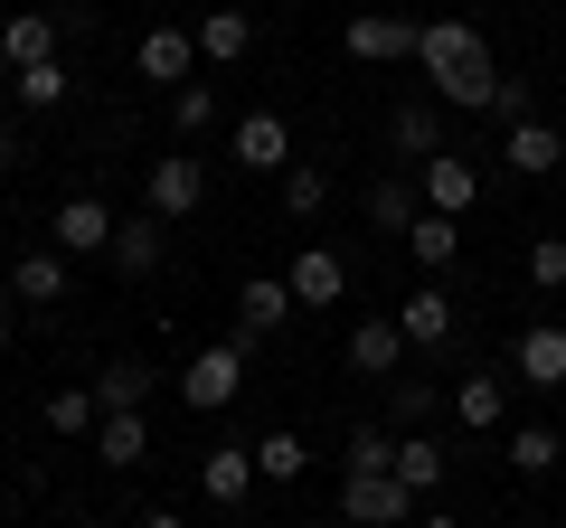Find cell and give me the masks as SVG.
<instances>
[{"instance_id": "obj_43", "label": "cell", "mask_w": 566, "mask_h": 528, "mask_svg": "<svg viewBox=\"0 0 566 528\" xmlns=\"http://www.w3.org/2000/svg\"><path fill=\"white\" fill-rule=\"evenodd\" d=\"M199 10H218V0H199Z\"/></svg>"}, {"instance_id": "obj_17", "label": "cell", "mask_w": 566, "mask_h": 528, "mask_svg": "<svg viewBox=\"0 0 566 528\" xmlns=\"http://www.w3.org/2000/svg\"><path fill=\"white\" fill-rule=\"evenodd\" d=\"M510 378H520V387H566V330H557V321L520 330V349H510Z\"/></svg>"}, {"instance_id": "obj_12", "label": "cell", "mask_w": 566, "mask_h": 528, "mask_svg": "<svg viewBox=\"0 0 566 528\" xmlns=\"http://www.w3.org/2000/svg\"><path fill=\"white\" fill-rule=\"evenodd\" d=\"M283 284H293V303H303V311H331L349 293V264L331 255V245H303V255L283 264Z\"/></svg>"}, {"instance_id": "obj_1", "label": "cell", "mask_w": 566, "mask_h": 528, "mask_svg": "<svg viewBox=\"0 0 566 528\" xmlns=\"http://www.w3.org/2000/svg\"><path fill=\"white\" fill-rule=\"evenodd\" d=\"M416 66H424V85H434V104L491 114V85H501V66H491V47H482V29H472V20H424Z\"/></svg>"}, {"instance_id": "obj_10", "label": "cell", "mask_w": 566, "mask_h": 528, "mask_svg": "<svg viewBox=\"0 0 566 528\" xmlns=\"http://www.w3.org/2000/svg\"><path fill=\"white\" fill-rule=\"evenodd\" d=\"M349 368H359V378H406V330H397V311H368L359 330H349Z\"/></svg>"}, {"instance_id": "obj_34", "label": "cell", "mask_w": 566, "mask_h": 528, "mask_svg": "<svg viewBox=\"0 0 566 528\" xmlns=\"http://www.w3.org/2000/svg\"><path fill=\"white\" fill-rule=\"evenodd\" d=\"M274 189H283V208H293V218H312V208L331 199V170H322V161H293Z\"/></svg>"}, {"instance_id": "obj_18", "label": "cell", "mask_w": 566, "mask_h": 528, "mask_svg": "<svg viewBox=\"0 0 566 528\" xmlns=\"http://www.w3.org/2000/svg\"><path fill=\"white\" fill-rule=\"evenodd\" d=\"M48 57H57V20L48 10H10L0 20V66L20 76V66H48Z\"/></svg>"}, {"instance_id": "obj_38", "label": "cell", "mask_w": 566, "mask_h": 528, "mask_svg": "<svg viewBox=\"0 0 566 528\" xmlns=\"http://www.w3.org/2000/svg\"><path fill=\"white\" fill-rule=\"evenodd\" d=\"M133 528H189V519H180V509H142Z\"/></svg>"}, {"instance_id": "obj_42", "label": "cell", "mask_w": 566, "mask_h": 528, "mask_svg": "<svg viewBox=\"0 0 566 528\" xmlns=\"http://www.w3.org/2000/svg\"><path fill=\"white\" fill-rule=\"evenodd\" d=\"M76 528H104V519H76Z\"/></svg>"}, {"instance_id": "obj_13", "label": "cell", "mask_w": 566, "mask_h": 528, "mask_svg": "<svg viewBox=\"0 0 566 528\" xmlns=\"http://www.w3.org/2000/svg\"><path fill=\"white\" fill-rule=\"evenodd\" d=\"M161 255H170V218H151V208H142V218H123L114 226V274H161Z\"/></svg>"}, {"instance_id": "obj_29", "label": "cell", "mask_w": 566, "mask_h": 528, "mask_svg": "<svg viewBox=\"0 0 566 528\" xmlns=\"http://www.w3.org/2000/svg\"><path fill=\"white\" fill-rule=\"evenodd\" d=\"M368 472H397V434L387 425H359L340 444V482H368Z\"/></svg>"}, {"instance_id": "obj_24", "label": "cell", "mask_w": 566, "mask_h": 528, "mask_svg": "<svg viewBox=\"0 0 566 528\" xmlns=\"http://www.w3.org/2000/svg\"><path fill=\"white\" fill-rule=\"evenodd\" d=\"M406 255H416L424 274H444V264L463 255V218H434V208H424V218L406 226Z\"/></svg>"}, {"instance_id": "obj_15", "label": "cell", "mask_w": 566, "mask_h": 528, "mask_svg": "<svg viewBox=\"0 0 566 528\" xmlns=\"http://www.w3.org/2000/svg\"><path fill=\"white\" fill-rule=\"evenodd\" d=\"M397 330H406V349H444L453 340V293L444 284H416L397 303Z\"/></svg>"}, {"instance_id": "obj_39", "label": "cell", "mask_w": 566, "mask_h": 528, "mask_svg": "<svg viewBox=\"0 0 566 528\" xmlns=\"http://www.w3.org/2000/svg\"><path fill=\"white\" fill-rule=\"evenodd\" d=\"M10 170H20V142H10V133H0V180H10Z\"/></svg>"}, {"instance_id": "obj_32", "label": "cell", "mask_w": 566, "mask_h": 528, "mask_svg": "<svg viewBox=\"0 0 566 528\" xmlns=\"http://www.w3.org/2000/svg\"><path fill=\"white\" fill-rule=\"evenodd\" d=\"M95 425H104L95 387H57V397H48V434H95Z\"/></svg>"}, {"instance_id": "obj_3", "label": "cell", "mask_w": 566, "mask_h": 528, "mask_svg": "<svg viewBox=\"0 0 566 528\" xmlns=\"http://www.w3.org/2000/svg\"><path fill=\"white\" fill-rule=\"evenodd\" d=\"M340 519H349V528H416V490H406L397 472L340 482Z\"/></svg>"}, {"instance_id": "obj_26", "label": "cell", "mask_w": 566, "mask_h": 528, "mask_svg": "<svg viewBox=\"0 0 566 528\" xmlns=\"http://www.w3.org/2000/svg\"><path fill=\"white\" fill-rule=\"evenodd\" d=\"M10 95H20V114H57V104L76 95V76H66V57H48V66H20Z\"/></svg>"}, {"instance_id": "obj_11", "label": "cell", "mask_w": 566, "mask_h": 528, "mask_svg": "<svg viewBox=\"0 0 566 528\" xmlns=\"http://www.w3.org/2000/svg\"><path fill=\"white\" fill-rule=\"evenodd\" d=\"M387 151H397V161H434V151H444V114H434V104L424 95H397V114H387Z\"/></svg>"}, {"instance_id": "obj_41", "label": "cell", "mask_w": 566, "mask_h": 528, "mask_svg": "<svg viewBox=\"0 0 566 528\" xmlns=\"http://www.w3.org/2000/svg\"><path fill=\"white\" fill-rule=\"evenodd\" d=\"M0 349H10V311H0Z\"/></svg>"}, {"instance_id": "obj_22", "label": "cell", "mask_w": 566, "mask_h": 528, "mask_svg": "<svg viewBox=\"0 0 566 528\" xmlns=\"http://www.w3.org/2000/svg\"><path fill=\"white\" fill-rule=\"evenodd\" d=\"M237 161L245 170H274V180L293 170V133H283V114H245L237 123Z\"/></svg>"}, {"instance_id": "obj_30", "label": "cell", "mask_w": 566, "mask_h": 528, "mask_svg": "<svg viewBox=\"0 0 566 528\" xmlns=\"http://www.w3.org/2000/svg\"><path fill=\"white\" fill-rule=\"evenodd\" d=\"M368 218H378L387 236H406V226L424 218V189L416 180H378V189H368Z\"/></svg>"}, {"instance_id": "obj_36", "label": "cell", "mask_w": 566, "mask_h": 528, "mask_svg": "<svg viewBox=\"0 0 566 528\" xmlns=\"http://www.w3.org/2000/svg\"><path fill=\"white\" fill-rule=\"evenodd\" d=\"M528 284H538V293H566V236H538V245H528Z\"/></svg>"}, {"instance_id": "obj_5", "label": "cell", "mask_w": 566, "mask_h": 528, "mask_svg": "<svg viewBox=\"0 0 566 528\" xmlns=\"http://www.w3.org/2000/svg\"><path fill=\"white\" fill-rule=\"evenodd\" d=\"M133 66L151 85H170V95H180V85H199V29H142V47H133Z\"/></svg>"}, {"instance_id": "obj_31", "label": "cell", "mask_w": 566, "mask_h": 528, "mask_svg": "<svg viewBox=\"0 0 566 528\" xmlns=\"http://www.w3.org/2000/svg\"><path fill=\"white\" fill-rule=\"evenodd\" d=\"M95 453H104L114 472H133L142 453H151V425H142V415H104V425H95Z\"/></svg>"}, {"instance_id": "obj_4", "label": "cell", "mask_w": 566, "mask_h": 528, "mask_svg": "<svg viewBox=\"0 0 566 528\" xmlns=\"http://www.w3.org/2000/svg\"><path fill=\"white\" fill-rule=\"evenodd\" d=\"M199 199H208V170H199V151H161V161H151V180H142V208L180 226Z\"/></svg>"}, {"instance_id": "obj_6", "label": "cell", "mask_w": 566, "mask_h": 528, "mask_svg": "<svg viewBox=\"0 0 566 528\" xmlns=\"http://www.w3.org/2000/svg\"><path fill=\"white\" fill-rule=\"evenodd\" d=\"M416 189H424V208H434V218H472V208H482V161L434 151V161L416 170Z\"/></svg>"}, {"instance_id": "obj_25", "label": "cell", "mask_w": 566, "mask_h": 528, "mask_svg": "<svg viewBox=\"0 0 566 528\" xmlns=\"http://www.w3.org/2000/svg\"><path fill=\"white\" fill-rule=\"evenodd\" d=\"M312 472V444L293 425H274V434H255V482H303Z\"/></svg>"}, {"instance_id": "obj_28", "label": "cell", "mask_w": 566, "mask_h": 528, "mask_svg": "<svg viewBox=\"0 0 566 528\" xmlns=\"http://www.w3.org/2000/svg\"><path fill=\"white\" fill-rule=\"evenodd\" d=\"M397 482L416 490V500L444 490V444H434V434H397Z\"/></svg>"}, {"instance_id": "obj_9", "label": "cell", "mask_w": 566, "mask_h": 528, "mask_svg": "<svg viewBox=\"0 0 566 528\" xmlns=\"http://www.w3.org/2000/svg\"><path fill=\"white\" fill-rule=\"evenodd\" d=\"M114 208L104 199H66L57 218H48V245H57V255H114Z\"/></svg>"}, {"instance_id": "obj_27", "label": "cell", "mask_w": 566, "mask_h": 528, "mask_svg": "<svg viewBox=\"0 0 566 528\" xmlns=\"http://www.w3.org/2000/svg\"><path fill=\"white\" fill-rule=\"evenodd\" d=\"M557 463H566V434H557V425H510V472H528V482H547Z\"/></svg>"}, {"instance_id": "obj_2", "label": "cell", "mask_w": 566, "mask_h": 528, "mask_svg": "<svg viewBox=\"0 0 566 528\" xmlns=\"http://www.w3.org/2000/svg\"><path fill=\"white\" fill-rule=\"evenodd\" d=\"M237 387H245V349H237V340H208L199 359L180 368V406L218 415V406H237Z\"/></svg>"}, {"instance_id": "obj_44", "label": "cell", "mask_w": 566, "mask_h": 528, "mask_svg": "<svg viewBox=\"0 0 566 528\" xmlns=\"http://www.w3.org/2000/svg\"><path fill=\"white\" fill-rule=\"evenodd\" d=\"M303 528H322V519H303Z\"/></svg>"}, {"instance_id": "obj_23", "label": "cell", "mask_w": 566, "mask_h": 528, "mask_svg": "<svg viewBox=\"0 0 566 528\" xmlns=\"http://www.w3.org/2000/svg\"><path fill=\"white\" fill-rule=\"evenodd\" d=\"M151 387H161V378H151L142 359H104V368H95V406H104V415H142Z\"/></svg>"}, {"instance_id": "obj_21", "label": "cell", "mask_w": 566, "mask_h": 528, "mask_svg": "<svg viewBox=\"0 0 566 528\" xmlns=\"http://www.w3.org/2000/svg\"><path fill=\"white\" fill-rule=\"evenodd\" d=\"M245 47H255V20H245L237 0H218V10H199V57H208V66H237Z\"/></svg>"}, {"instance_id": "obj_7", "label": "cell", "mask_w": 566, "mask_h": 528, "mask_svg": "<svg viewBox=\"0 0 566 528\" xmlns=\"http://www.w3.org/2000/svg\"><path fill=\"white\" fill-rule=\"evenodd\" d=\"M293 311H303V303H293V284H283V274H245V293H237V349L274 340Z\"/></svg>"}, {"instance_id": "obj_33", "label": "cell", "mask_w": 566, "mask_h": 528, "mask_svg": "<svg viewBox=\"0 0 566 528\" xmlns=\"http://www.w3.org/2000/svg\"><path fill=\"white\" fill-rule=\"evenodd\" d=\"M208 123H218V85H180V95H170V133H180V142H189V133H208Z\"/></svg>"}, {"instance_id": "obj_14", "label": "cell", "mask_w": 566, "mask_h": 528, "mask_svg": "<svg viewBox=\"0 0 566 528\" xmlns=\"http://www.w3.org/2000/svg\"><path fill=\"white\" fill-rule=\"evenodd\" d=\"M453 425H463V434H501V425H510V378L472 368V378L453 387Z\"/></svg>"}, {"instance_id": "obj_16", "label": "cell", "mask_w": 566, "mask_h": 528, "mask_svg": "<svg viewBox=\"0 0 566 528\" xmlns=\"http://www.w3.org/2000/svg\"><path fill=\"white\" fill-rule=\"evenodd\" d=\"M199 490H208L218 509H237L245 490H255V444H208V453H199Z\"/></svg>"}, {"instance_id": "obj_8", "label": "cell", "mask_w": 566, "mask_h": 528, "mask_svg": "<svg viewBox=\"0 0 566 528\" xmlns=\"http://www.w3.org/2000/svg\"><path fill=\"white\" fill-rule=\"evenodd\" d=\"M416 39H424V29L397 20V10H359V20H349V57H359V66H406Z\"/></svg>"}, {"instance_id": "obj_40", "label": "cell", "mask_w": 566, "mask_h": 528, "mask_svg": "<svg viewBox=\"0 0 566 528\" xmlns=\"http://www.w3.org/2000/svg\"><path fill=\"white\" fill-rule=\"evenodd\" d=\"M416 528H463V519H444V509H424V519H416Z\"/></svg>"}, {"instance_id": "obj_19", "label": "cell", "mask_w": 566, "mask_h": 528, "mask_svg": "<svg viewBox=\"0 0 566 528\" xmlns=\"http://www.w3.org/2000/svg\"><path fill=\"white\" fill-rule=\"evenodd\" d=\"M10 303H29V311L66 303V255H57V245H29V255L10 264Z\"/></svg>"}, {"instance_id": "obj_20", "label": "cell", "mask_w": 566, "mask_h": 528, "mask_svg": "<svg viewBox=\"0 0 566 528\" xmlns=\"http://www.w3.org/2000/svg\"><path fill=\"white\" fill-rule=\"evenodd\" d=\"M501 161L520 170V180H547V170L566 161V142H557V133H547L538 114H528V123H510V133H501Z\"/></svg>"}, {"instance_id": "obj_37", "label": "cell", "mask_w": 566, "mask_h": 528, "mask_svg": "<svg viewBox=\"0 0 566 528\" xmlns=\"http://www.w3.org/2000/svg\"><path fill=\"white\" fill-rule=\"evenodd\" d=\"M491 114H501V123H528V76H501V85H491Z\"/></svg>"}, {"instance_id": "obj_35", "label": "cell", "mask_w": 566, "mask_h": 528, "mask_svg": "<svg viewBox=\"0 0 566 528\" xmlns=\"http://www.w3.org/2000/svg\"><path fill=\"white\" fill-rule=\"evenodd\" d=\"M387 397H397V425L424 434V415H434V387H424V378H387Z\"/></svg>"}]
</instances>
